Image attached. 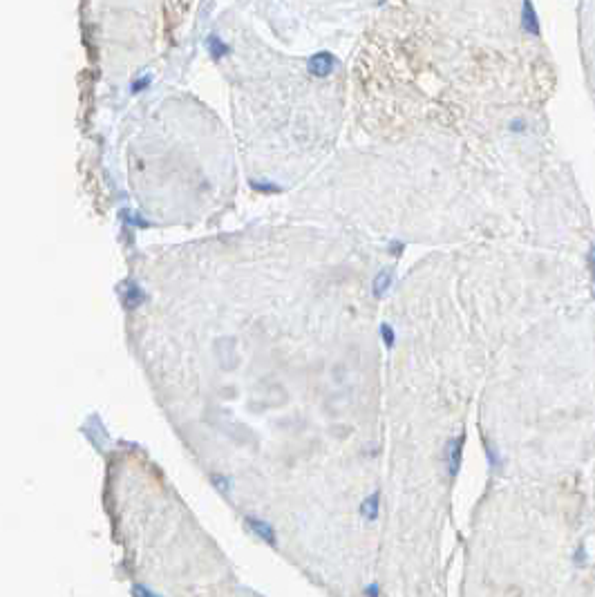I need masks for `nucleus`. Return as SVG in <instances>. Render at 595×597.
Here are the masks:
<instances>
[{"label":"nucleus","instance_id":"obj_2","mask_svg":"<svg viewBox=\"0 0 595 597\" xmlns=\"http://www.w3.org/2000/svg\"><path fill=\"white\" fill-rule=\"evenodd\" d=\"M248 526H251L253 530H255L257 534H260V537L264 539V541H268V544H273V541H276V534H273V530L266 526V523L257 521V519H251V521H248Z\"/></svg>","mask_w":595,"mask_h":597},{"label":"nucleus","instance_id":"obj_1","mask_svg":"<svg viewBox=\"0 0 595 597\" xmlns=\"http://www.w3.org/2000/svg\"><path fill=\"white\" fill-rule=\"evenodd\" d=\"M461 445H463V436H457L448 443L446 450V459H448V472L450 474H457L459 465H461Z\"/></svg>","mask_w":595,"mask_h":597},{"label":"nucleus","instance_id":"obj_5","mask_svg":"<svg viewBox=\"0 0 595 597\" xmlns=\"http://www.w3.org/2000/svg\"><path fill=\"white\" fill-rule=\"evenodd\" d=\"M383 336H385V342H387V347H392V345H394V338H392V331H390V327H383Z\"/></svg>","mask_w":595,"mask_h":597},{"label":"nucleus","instance_id":"obj_3","mask_svg":"<svg viewBox=\"0 0 595 597\" xmlns=\"http://www.w3.org/2000/svg\"><path fill=\"white\" fill-rule=\"evenodd\" d=\"M363 515H365L367 521H374V519H376V515H378V497H376V495H371L369 499L365 501Z\"/></svg>","mask_w":595,"mask_h":597},{"label":"nucleus","instance_id":"obj_4","mask_svg":"<svg viewBox=\"0 0 595 597\" xmlns=\"http://www.w3.org/2000/svg\"><path fill=\"white\" fill-rule=\"evenodd\" d=\"M134 597H159L154 593H150L148 588H143V586H134Z\"/></svg>","mask_w":595,"mask_h":597}]
</instances>
